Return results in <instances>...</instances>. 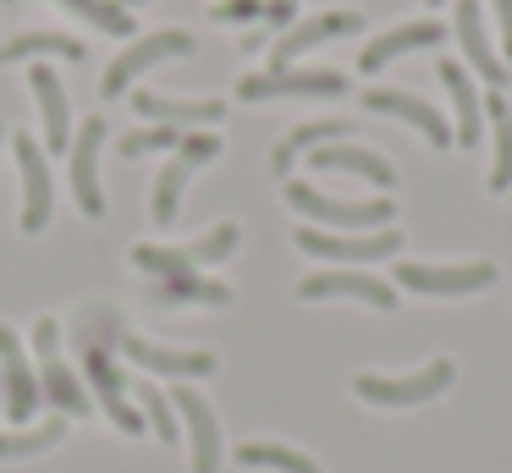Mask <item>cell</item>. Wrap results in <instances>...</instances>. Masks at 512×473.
<instances>
[{
  "instance_id": "cell-15",
  "label": "cell",
  "mask_w": 512,
  "mask_h": 473,
  "mask_svg": "<svg viewBox=\"0 0 512 473\" xmlns=\"http://www.w3.org/2000/svg\"><path fill=\"white\" fill-rule=\"evenodd\" d=\"M452 33H457V44H463V55H468V72H479L490 88H507V61H501V50L490 44V33H485V11H479V0H457V22H452Z\"/></svg>"
},
{
  "instance_id": "cell-28",
  "label": "cell",
  "mask_w": 512,
  "mask_h": 473,
  "mask_svg": "<svg viewBox=\"0 0 512 473\" xmlns=\"http://www.w3.org/2000/svg\"><path fill=\"white\" fill-rule=\"evenodd\" d=\"M28 55H61V61H83V39H72V33H17L12 44H0V66L12 61H28Z\"/></svg>"
},
{
  "instance_id": "cell-18",
  "label": "cell",
  "mask_w": 512,
  "mask_h": 473,
  "mask_svg": "<svg viewBox=\"0 0 512 473\" xmlns=\"http://www.w3.org/2000/svg\"><path fill=\"white\" fill-rule=\"evenodd\" d=\"M0 369H6V418H12V424L34 418V407H39V374H34V363H28L23 341L12 336V325H0Z\"/></svg>"
},
{
  "instance_id": "cell-14",
  "label": "cell",
  "mask_w": 512,
  "mask_h": 473,
  "mask_svg": "<svg viewBox=\"0 0 512 473\" xmlns=\"http://www.w3.org/2000/svg\"><path fill=\"white\" fill-rule=\"evenodd\" d=\"M171 407H177L182 429H188V446H193V473H215L221 468V424H215L210 402H204L193 385H177V391H166Z\"/></svg>"
},
{
  "instance_id": "cell-20",
  "label": "cell",
  "mask_w": 512,
  "mask_h": 473,
  "mask_svg": "<svg viewBox=\"0 0 512 473\" xmlns=\"http://www.w3.org/2000/svg\"><path fill=\"white\" fill-rule=\"evenodd\" d=\"M133 110L138 116H149L155 127H215V121L226 116L221 99H166V94H149V88H138L133 94Z\"/></svg>"
},
{
  "instance_id": "cell-10",
  "label": "cell",
  "mask_w": 512,
  "mask_h": 473,
  "mask_svg": "<svg viewBox=\"0 0 512 473\" xmlns=\"http://www.w3.org/2000/svg\"><path fill=\"white\" fill-rule=\"evenodd\" d=\"M12 154H17V171H23V220L17 226L34 237V231L50 226V209H56V187H50V160H45V143L17 132L12 138Z\"/></svg>"
},
{
  "instance_id": "cell-25",
  "label": "cell",
  "mask_w": 512,
  "mask_h": 473,
  "mask_svg": "<svg viewBox=\"0 0 512 473\" xmlns=\"http://www.w3.org/2000/svg\"><path fill=\"white\" fill-rule=\"evenodd\" d=\"M347 132H353V127H347V121H303V127H292L287 138L276 143V154H270V171H276V176H287L298 154L320 149V143H342Z\"/></svg>"
},
{
  "instance_id": "cell-38",
  "label": "cell",
  "mask_w": 512,
  "mask_h": 473,
  "mask_svg": "<svg viewBox=\"0 0 512 473\" xmlns=\"http://www.w3.org/2000/svg\"><path fill=\"white\" fill-rule=\"evenodd\" d=\"M430 6H441V0H430Z\"/></svg>"
},
{
  "instance_id": "cell-4",
  "label": "cell",
  "mask_w": 512,
  "mask_h": 473,
  "mask_svg": "<svg viewBox=\"0 0 512 473\" xmlns=\"http://www.w3.org/2000/svg\"><path fill=\"white\" fill-rule=\"evenodd\" d=\"M171 55H193V33H182V28L144 33V39H138V44H127V50L116 55L111 66H105V77H100V94H105V99H122L127 88H133L138 77L149 72V66L171 61Z\"/></svg>"
},
{
  "instance_id": "cell-1",
  "label": "cell",
  "mask_w": 512,
  "mask_h": 473,
  "mask_svg": "<svg viewBox=\"0 0 512 473\" xmlns=\"http://www.w3.org/2000/svg\"><path fill=\"white\" fill-rule=\"evenodd\" d=\"M237 237H243V231H237L232 220H221L215 231H204V237L182 242V248H160V242H138V248H133V264H138V270H149V275H193L199 264H221L226 253L237 248Z\"/></svg>"
},
{
  "instance_id": "cell-22",
  "label": "cell",
  "mask_w": 512,
  "mask_h": 473,
  "mask_svg": "<svg viewBox=\"0 0 512 473\" xmlns=\"http://www.w3.org/2000/svg\"><path fill=\"white\" fill-rule=\"evenodd\" d=\"M309 165H314V171L358 176V182H369V187H391V182H397L391 160H380L375 149H358V143H320V149H309Z\"/></svg>"
},
{
  "instance_id": "cell-26",
  "label": "cell",
  "mask_w": 512,
  "mask_h": 473,
  "mask_svg": "<svg viewBox=\"0 0 512 473\" xmlns=\"http://www.w3.org/2000/svg\"><path fill=\"white\" fill-rule=\"evenodd\" d=\"M485 116H490V132H496L490 187H496V193H507V187H512V105H507V94H496V88H490V94H485Z\"/></svg>"
},
{
  "instance_id": "cell-29",
  "label": "cell",
  "mask_w": 512,
  "mask_h": 473,
  "mask_svg": "<svg viewBox=\"0 0 512 473\" xmlns=\"http://www.w3.org/2000/svg\"><path fill=\"white\" fill-rule=\"evenodd\" d=\"M237 462L243 468H276V473H325L314 457H303L292 446H276V440H248V446H237Z\"/></svg>"
},
{
  "instance_id": "cell-7",
  "label": "cell",
  "mask_w": 512,
  "mask_h": 473,
  "mask_svg": "<svg viewBox=\"0 0 512 473\" xmlns=\"http://www.w3.org/2000/svg\"><path fill=\"white\" fill-rule=\"evenodd\" d=\"M336 94H347L342 72H298V66H287V72H248L237 83V99H248V105H259V99H336Z\"/></svg>"
},
{
  "instance_id": "cell-17",
  "label": "cell",
  "mask_w": 512,
  "mask_h": 473,
  "mask_svg": "<svg viewBox=\"0 0 512 473\" xmlns=\"http://www.w3.org/2000/svg\"><path fill=\"white\" fill-rule=\"evenodd\" d=\"M28 88H34V99H39L45 149H50V154H67V149H72V110H67V88H61L56 66H50V61H34V72H28Z\"/></svg>"
},
{
  "instance_id": "cell-5",
  "label": "cell",
  "mask_w": 512,
  "mask_h": 473,
  "mask_svg": "<svg viewBox=\"0 0 512 473\" xmlns=\"http://www.w3.org/2000/svg\"><path fill=\"white\" fill-rule=\"evenodd\" d=\"M287 204L298 209V215H309V220L353 226V231H380L391 220V198H364V204H353V198H331V193H320V187H309V182H287Z\"/></svg>"
},
{
  "instance_id": "cell-16",
  "label": "cell",
  "mask_w": 512,
  "mask_h": 473,
  "mask_svg": "<svg viewBox=\"0 0 512 473\" xmlns=\"http://www.w3.org/2000/svg\"><path fill=\"white\" fill-rule=\"evenodd\" d=\"M298 297H309V303H320V297H353V303H369V308H397V286L375 281V275L364 270H320L309 275V281H298Z\"/></svg>"
},
{
  "instance_id": "cell-30",
  "label": "cell",
  "mask_w": 512,
  "mask_h": 473,
  "mask_svg": "<svg viewBox=\"0 0 512 473\" xmlns=\"http://www.w3.org/2000/svg\"><path fill=\"white\" fill-rule=\"evenodd\" d=\"M56 440H67V418H45V424L34 429H0V457H39V451H50Z\"/></svg>"
},
{
  "instance_id": "cell-24",
  "label": "cell",
  "mask_w": 512,
  "mask_h": 473,
  "mask_svg": "<svg viewBox=\"0 0 512 473\" xmlns=\"http://www.w3.org/2000/svg\"><path fill=\"white\" fill-rule=\"evenodd\" d=\"M441 83L452 88V105H457L452 143H463V149H474V143H479V127H485V99H479L474 77H468L457 61H441Z\"/></svg>"
},
{
  "instance_id": "cell-8",
  "label": "cell",
  "mask_w": 512,
  "mask_h": 473,
  "mask_svg": "<svg viewBox=\"0 0 512 473\" xmlns=\"http://www.w3.org/2000/svg\"><path fill=\"white\" fill-rule=\"evenodd\" d=\"M105 116H89L83 127H72V149H67V165H72V198L89 220L105 215V193H100V149H105Z\"/></svg>"
},
{
  "instance_id": "cell-11",
  "label": "cell",
  "mask_w": 512,
  "mask_h": 473,
  "mask_svg": "<svg viewBox=\"0 0 512 473\" xmlns=\"http://www.w3.org/2000/svg\"><path fill=\"white\" fill-rule=\"evenodd\" d=\"M83 374H89V385H94V396H100V413L111 418L122 435H144V413H138V402L127 396V385H122V369H116V358L105 347H89L83 352Z\"/></svg>"
},
{
  "instance_id": "cell-31",
  "label": "cell",
  "mask_w": 512,
  "mask_h": 473,
  "mask_svg": "<svg viewBox=\"0 0 512 473\" xmlns=\"http://www.w3.org/2000/svg\"><path fill=\"white\" fill-rule=\"evenodd\" d=\"M138 413H144V424L155 429L166 446H177V435H182V418H177V407H171V396L160 391V385H149V380H138Z\"/></svg>"
},
{
  "instance_id": "cell-13",
  "label": "cell",
  "mask_w": 512,
  "mask_h": 473,
  "mask_svg": "<svg viewBox=\"0 0 512 473\" xmlns=\"http://www.w3.org/2000/svg\"><path fill=\"white\" fill-rule=\"evenodd\" d=\"M358 28H364V17H358V11H320V17L292 22V28L270 44V72H287V66L298 61V55H309L314 44L342 39V33H358Z\"/></svg>"
},
{
  "instance_id": "cell-33",
  "label": "cell",
  "mask_w": 512,
  "mask_h": 473,
  "mask_svg": "<svg viewBox=\"0 0 512 473\" xmlns=\"http://www.w3.org/2000/svg\"><path fill=\"white\" fill-rule=\"evenodd\" d=\"M182 143V127H144V132H127L116 149L127 154V160H138V154H155V149H177Z\"/></svg>"
},
{
  "instance_id": "cell-9",
  "label": "cell",
  "mask_w": 512,
  "mask_h": 473,
  "mask_svg": "<svg viewBox=\"0 0 512 473\" xmlns=\"http://www.w3.org/2000/svg\"><path fill=\"white\" fill-rule=\"evenodd\" d=\"M298 248L314 253V259H336V264H375L391 259L402 248V231L380 226L369 237H342V231H320V226H298Z\"/></svg>"
},
{
  "instance_id": "cell-37",
  "label": "cell",
  "mask_w": 512,
  "mask_h": 473,
  "mask_svg": "<svg viewBox=\"0 0 512 473\" xmlns=\"http://www.w3.org/2000/svg\"><path fill=\"white\" fill-rule=\"evenodd\" d=\"M116 6H122V11H133V6H149V0H116Z\"/></svg>"
},
{
  "instance_id": "cell-12",
  "label": "cell",
  "mask_w": 512,
  "mask_h": 473,
  "mask_svg": "<svg viewBox=\"0 0 512 473\" xmlns=\"http://www.w3.org/2000/svg\"><path fill=\"white\" fill-rule=\"evenodd\" d=\"M397 275L408 292H430V297H457V292H485L496 281V264L474 259V264H397Z\"/></svg>"
},
{
  "instance_id": "cell-32",
  "label": "cell",
  "mask_w": 512,
  "mask_h": 473,
  "mask_svg": "<svg viewBox=\"0 0 512 473\" xmlns=\"http://www.w3.org/2000/svg\"><path fill=\"white\" fill-rule=\"evenodd\" d=\"M67 11H78L83 22H94L100 33H116V39H133V11H122L116 0H61Z\"/></svg>"
},
{
  "instance_id": "cell-21",
  "label": "cell",
  "mask_w": 512,
  "mask_h": 473,
  "mask_svg": "<svg viewBox=\"0 0 512 473\" xmlns=\"http://www.w3.org/2000/svg\"><path fill=\"white\" fill-rule=\"evenodd\" d=\"M435 44H446V22H435V17H424V22H402V28L380 33L375 44H364L358 66H364V72H380V66H391L397 55H408V50H435Z\"/></svg>"
},
{
  "instance_id": "cell-2",
  "label": "cell",
  "mask_w": 512,
  "mask_h": 473,
  "mask_svg": "<svg viewBox=\"0 0 512 473\" xmlns=\"http://www.w3.org/2000/svg\"><path fill=\"white\" fill-rule=\"evenodd\" d=\"M61 325L56 319H39L34 325V352H39V396H45L50 407H56L61 418H83V413H94V402L83 396V385H78V374L61 363Z\"/></svg>"
},
{
  "instance_id": "cell-3",
  "label": "cell",
  "mask_w": 512,
  "mask_h": 473,
  "mask_svg": "<svg viewBox=\"0 0 512 473\" xmlns=\"http://www.w3.org/2000/svg\"><path fill=\"white\" fill-rule=\"evenodd\" d=\"M215 154H221V138L215 132H182V143L171 149V160L160 165V176H155V226H171L177 220V209H182V187H188V176L199 171V165H210Z\"/></svg>"
},
{
  "instance_id": "cell-19",
  "label": "cell",
  "mask_w": 512,
  "mask_h": 473,
  "mask_svg": "<svg viewBox=\"0 0 512 473\" xmlns=\"http://www.w3.org/2000/svg\"><path fill=\"white\" fill-rule=\"evenodd\" d=\"M364 105L380 110V116H397V121H408V127H419L435 149H446V143H452V121H446L435 105H424V99L402 94V88H369Z\"/></svg>"
},
{
  "instance_id": "cell-34",
  "label": "cell",
  "mask_w": 512,
  "mask_h": 473,
  "mask_svg": "<svg viewBox=\"0 0 512 473\" xmlns=\"http://www.w3.org/2000/svg\"><path fill=\"white\" fill-rule=\"evenodd\" d=\"M210 17L215 22H254V17H265V0H215Z\"/></svg>"
},
{
  "instance_id": "cell-23",
  "label": "cell",
  "mask_w": 512,
  "mask_h": 473,
  "mask_svg": "<svg viewBox=\"0 0 512 473\" xmlns=\"http://www.w3.org/2000/svg\"><path fill=\"white\" fill-rule=\"evenodd\" d=\"M122 352L138 363V369L177 374V380H199V374H215V352H177V347H160V341H144V336H122Z\"/></svg>"
},
{
  "instance_id": "cell-35",
  "label": "cell",
  "mask_w": 512,
  "mask_h": 473,
  "mask_svg": "<svg viewBox=\"0 0 512 473\" xmlns=\"http://www.w3.org/2000/svg\"><path fill=\"white\" fill-rule=\"evenodd\" d=\"M292 11H298V0H265V28H292Z\"/></svg>"
},
{
  "instance_id": "cell-6",
  "label": "cell",
  "mask_w": 512,
  "mask_h": 473,
  "mask_svg": "<svg viewBox=\"0 0 512 473\" xmlns=\"http://www.w3.org/2000/svg\"><path fill=\"white\" fill-rule=\"evenodd\" d=\"M452 358H435L424 363L419 374H402V380H386V374H358L353 391L364 396V402L375 407H413V402H430V396H441L446 385H452Z\"/></svg>"
},
{
  "instance_id": "cell-27",
  "label": "cell",
  "mask_w": 512,
  "mask_h": 473,
  "mask_svg": "<svg viewBox=\"0 0 512 473\" xmlns=\"http://www.w3.org/2000/svg\"><path fill=\"white\" fill-rule=\"evenodd\" d=\"M155 303H210V308H221V303H232V286H226V281H204L199 270H193V275H160Z\"/></svg>"
},
{
  "instance_id": "cell-36",
  "label": "cell",
  "mask_w": 512,
  "mask_h": 473,
  "mask_svg": "<svg viewBox=\"0 0 512 473\" xmlns=\"http://www.w3.org/2000/svg\"><path fill=\"white\" fill-rule=\"evenodd\" d=\"M496 6V22H501V55L512 61V0H490Z\"/></svg>"
}]
</instances>
